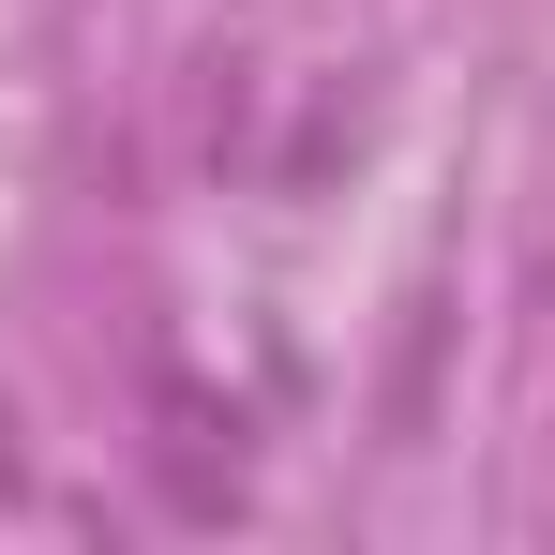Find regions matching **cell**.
Here are the masks:
<instances>
[{
  "instance_id": "6da1fadb",
  "label": "cell",
  "mask_w": 555,
  "mask_h": 555,
  "mask_svg": "<svg viewBox=\"0 0 555 555\" xmlns=\"http://www.w3.org/2000/svg\"><path fill=\"white\" fill-rule=\"evenodd\" d=\"M0 480H30V451H15V405H0Z\"/></svg>"
}]
</instances>
